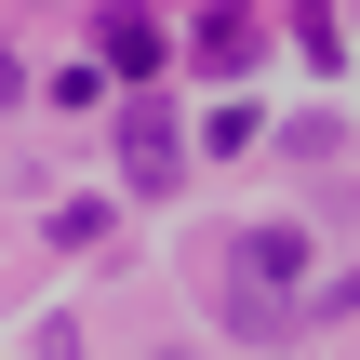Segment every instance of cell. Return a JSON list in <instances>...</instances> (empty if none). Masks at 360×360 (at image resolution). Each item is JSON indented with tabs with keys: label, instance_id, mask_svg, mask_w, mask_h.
Masks as SVG:
<instances>
[{
	"label": "cell",
	"instance_id": "cell-1",
	"mask_svg": "<svg viewBox=\"0 0 360 360\" xmlns=\"http://www.w3.org/2000/svg\"><path fill=\"white\" fill-rule=\"evenodd\" d=\"M227 281H240V307H281L307 281V227H240L227 240Z\"/></svg>",
	"mask_w": 360,
	"mask_h": 360
},
{
	"label": "cell",
	"instance_id": "cell-2",
	"mask_svg": "<svg viewBox=\"0 0 360 360\" xmlns=\"http://www.w3.org/2000/svg\"><path fill=\"white\" fill-rule=\"evenodd\" d=\"M174 174H187V134H174V107H160V94H147V107H120V187H147V200H160Z\"/></svg>",
	"mask_w": 360,
	"mask_h": 360
},
{
	"label": "cell",
	"instance_id": "cell-3",
	"mask_svg": "<svg viewBox=\"0 0 360 360\" xmlns=\"http://www.w3.org/2000/svg\"><path fill=\"white\" fill-rule=\"evenodd\" d=\"M13 94H27V67H13V40H0V107H13Z\"/></svg>",
	"mask_w": 360,
	"mask_h": 360
},
{
	"label": "cell",
	"instance_id": "cell-4",
	"mask_svg": "<svg viewBox=\"0 0 360 360\" xmlns=\"http://www.w3.org/2000/svg\"><path fill=\"white\" fill-rule=\"evenodd\" d=\"M334 307H360V281H347V294H334Z\"/></svg>",
	"mask_w": 360,
	"mask_h": 360
},
{
	"label": "cell",
	"instance_id": "cell-5",
	"mask_svg": "<svg viewBox=\"0 0 360 360\" xmlns=\"http://www.w3.org/2000/svg\"><path fill=\"white\" fill-rule=\"evenodd\" d=\"M160 360H187V347H160Z\"/></svg>",
	"mask_w": 360,
	"mask_h": 360
}]
</instances>
